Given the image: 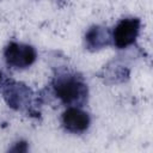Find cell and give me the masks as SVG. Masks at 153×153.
Returning <instances> with one entry per match:
<instances>
[{
	"label": "cell",
	"instance_id": "cell-1",
	"mask_svg": "<svg viewBox=\"0 0 153 153\" xmlns=\"http://www.w3.org/2000/svg\"><path fill=\"white\" fill-rule=\"evenodd\" d=\"M53 87L56 97L67 105H81L87 98L86 84L80 78L72 74L57 76Z\"/></svg>",
	"mask_w": 153,
	"mask_h": 153
},
{
	"label": "cell",
	"instance_id": "cell-2",
	"mask_svg": "<svg viewBox=\"0 0 153 153\" xmlns=\"http://www.w3.org/2000/svg\"><path fill=\"white\" fill-rule=\"evenodd\" d=\"M4 55L7 65L13 68H26L31 66L37 57L33 47L17 42L8 43L5 48Z\"/></svg>",
	"mask_w": 153,
	"mask_h": 153
},
{
	"label": "cell",
	"instance_id": "cell-3",
	"mask_svg": "<svg viewBox=\"0 0 153 153\" xmlns=\"http://www.w3.org/2000/svg\"><path fill=\"white\" fill-rule=\"evenodd\" d=\"M2 94L8 106L14 110H24L29 106L31 102L32 92L26 85L8 80L4 85Z\"/></svg>",
	"mask_w": 153,
	"mask_h": 153
},
{
	"label": "cell",
	"instance_id": "cell-4",
	"mask_svg": "<svg viewBox=\"0 0 153 153\" xmlns=\"http://www.w3.org/2000/svg\"><path fill=\"white\" fill-rule=\"evenodd\" d=\"M140 31V20L137 18H126L122 19L112 31V42L120 48H127L133 44Z\"/></svg>",
	"mask_w": 153,
	"mask_h": 153
},
{
	"label": "cell",
	"instance_id": "cell-5",
	"mask_svg": "<svg viewBox=\"0 0 153 153\" xmlns=\"http://www.w3.org/2000/svg\"><path fill=\"white\" fill-rule=\"evenodd\" d=\"M62 124L71 133H82L90 127V116L76 106H71L62 114Z\"/></svg>",
	"mask_w": 153,
	"mask_h": 153
},
{
	"label": "cell",
	"instance_id": "cell-6",
	"mask_svg": "<svg viewBox=\"0 0 153 153\" xmlns=\"http://www.w3.org/2000/svg\"><path fill=\"white\" fill-rule=\"evenodd\" d=\"M111 36L109 31L105 27L94 25L88 29V31L85 35L86 45L91 50H98L110 44Z\"/></svg>",
	"mask_w": 153,
	"mask_h": 153
},
{
	"label": "cell",
	"instance_id": "cell-7",
	"mask_svg": "<svg viewBox=\"0 0 153 153\" xmlns=\"http://www.w3.org/2000/svg\"><path fill=\"white\" fill-rule=\"evenodd\" d=\"M0 80H1V72H0Z\"/></svg>",
	"mask_w": 153,
	"mask_h": 153
}]
</instances>
